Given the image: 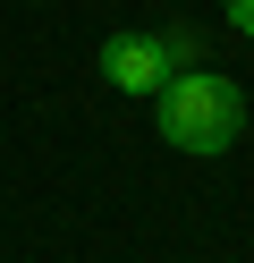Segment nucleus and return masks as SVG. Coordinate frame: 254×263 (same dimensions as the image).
I'll use <instances>...</instances> for the list:
<instances>
[{"label":"nucleus","mask_w":254,"mask_h":263,"mask_svg":"<svg viewBox=\"0 0 254 263\" xmlns=\"http://www.w3.org/2000/svg\"><path fill=\"white\" fill-rule=\"evenodd\" d=\"M152 102H161V136L178 144V153H229V144L246 136V93H237L220 68L169 77Z\"/></svg>","instance_id":"f257e3e1"},{"label":"nucleus","mask_w":254,"mask_h":263,"mask_svg":"<svg viewBox=\"0 0 254 263\" xmlns=\"http://www.w3.org/2000/svg\"><path fill=\"white\" fill-rule=\"evenodd\" d=\"M169 60H195V34H186V26H169V34H110L102 43V77H110L119 93H161Z\"/></svg>","instance_id":"f03ea898"},{"label":"nucleus","mask_w":254,"mask_h":263,"mask_svg":"<svg viewBox=\"0 0 254 263\" xmlns=\"http://www.w3.org/2000/svg\"><path fill=\"white\" fill-rule=\"evenodd\" d=\"M229 17H237V34H254V0H229Z\"/></svg>","instance_id":"7ed1b4c3"}]
</instances>
